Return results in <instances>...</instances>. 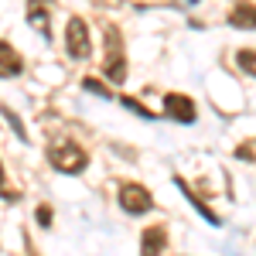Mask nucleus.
Segmentation results:
<instances>
[{"label": "nucleus", "mask_w": 256, "mask_h": 256, "mask_svg": "<svg viewBox=\"0 0 256 256\" xmlns=\"http://www.w3.org/2000/svg\"><path fill=\"white\" fill-rule=\"evenodd\" d=\"M48 160H52V168L62 171V174H79L89 158H86V150H82L79 144H72V140H58V144L48 147Z\"/></svg>", "instance_id": "1"}, {"label": "nucleus", "mask_w": 256, "mask_h": 256, "mask_svg": "<svg viewBox=\"0 0 256 256\" xmlns=\"http://www.w3.org/2000/svg\"><path fill=\"white\" fill-rule=\"evenodd\" d=\"M106 79L120 86L126 79V58H123V38H120V28H106Z\"/></svg>", "instance_id": "2"}, {"label": "nucleus", "mask_w": 256, "mask_h": 256, "mask_svg": "<svg viewBox=\"0 0 256 256\" xmlns=\"http://www.w3.org/2000/svg\"><path fill=\"white\" fill-rule=\"evenodd\" d=\"M65 48H68V58H89V28H86V20L82 18H68L65 24Z\"/></svg>", "instance_id": "3"}, {"label": "nucleus", "mask_w": 256, "mask_h": 256, "mask_svg": "<svg viewBox=\"0 0 256 256\" xmlns=\"http://www.w3.org/2000/svg\"><path fill=\"white\" fill-rule=\"evenodd\" d=\"M150 205H154V198L150 192L144 188V184H120V208L123 212H130V216H144V212H150Z\"/></svg>", "instance_id": "4"}, {"label": "nucleus", "mask_w": 256, "mask_h": 256, "mask_svg": "<svg viewBox=\"0 0 256 256\" xmlns=\"http://www.w3.org/2000/svg\"><path fill=\"white\" fill-rule=\"evenodd\" d=\"M164 113L171 120H178V123H195V102L188 96H181V92H168V99H164Z\"/></svg>", "instance_id": "5"}, {"label": "nucleus", "mask_w": 256, "mask_h": 256, "mask_svg": "<svg viewBox=\"0 0 256 256\" xmlns=\"http://www.w3.org/2000/svg\"><path fill=\"white\" fill-rule=\"evenodd\" d=\"M20 68H24V62H20L18 48L10 41H0V79H14L20 76Z\"/></svg>", "instance_id": "6"}, {"label": "nucleus", "mask_w": 256, "mask_h": 256, "mask_svg": "<svg viewBox=\"0 0 256 256\" xmlns=\"http://www.w3.org/2000/svg\"><path fill=\"white\" fill-rule=\"evenodd\" d=\"M168 246V232L160 226H150L144 239H140V256H160V250Z\"/></svg>", "instance_id": "7"}, {"label": "nucleus", "mask_w": 256, "mask_h": 256, "mask_svg": "<svg viewBox=\"0 0 256 256\" xmlns=\"http://www.w3.org/2000/svg\"><path fill=\"white\" fill-rule=\"evenodd\" d=\"M229 24L239 28V31H246V28H253V31H256V7H253V4H246V0L236 4L232 14H229Z\"/></svg>", "instance_id": "8"}, {"label": "nucleus", "mask_w": 256, "mask_h": 256, "mask_svg": "<svg viewBox=\"0 0 256 256\" xmlns=\"http://www.w3.org/2000/svg\"><path fill=\"white\" fill-rule=\"evenodd\" d=\"M28 20L34 24V31H38L41 38H52V24H48V10H44V4H41V0H31V4H28Z\"/></svg>", "instance_id": "9"}, {"label": "nucleus", "mask_w": 256, "mask_h": 256, "mask_svg": "<svg viewBox=\"0 0 256 256\" xmlns=\"http://www.w3.org/2000/svg\"><path fill=\"white\" fill-rule=\"evenodd\" d=\"M174 181H178V188L184 192V198H188V202L195 205L198 212H202V218H205V222H212V226H218V216H216V212H212V208H208V205H205V202H202V198H198L195 192H192V188H188V184L181 181V178H174Z\"/></svg>", "instance_id": "10"}, {"label": "nucleus", "mask_w": 256, "mask_h": 256, "mask_svg": "<svg viewBox=\"0 0 256 256\" xmlns=\"http://www.w3.org/2000/svg\"><path fill=\"white\" fill-rule=\"evenodd\" d=\"M236 62H239V68H242V72L256 76V52H246V48H242V52L236 55Z\"/></svg>", "instance_id": "11"}, {"label": "nucleus", "mask_w": 256, "mask_h": 256, "mask_svg": "<svg viewBox=\"0 0 256 256\" xmlns=\"http://www.w3.org/2000/svg\"><path fill=\"white\" fill-rule=\"evenodd\" d=\"M120 102H123L126 110H134V113H140V116H144V120H154V113H150L147 106H140L137 99H126V96H123V99H120Z\"/></svg>", "instance_id": "12"}, {"label": "nucleus", "mask_w": 256, "mask_h": 256, "mask_svg": "<svg viewBox=\"0 0 256 256\" xmlns=\"http://www.w3.org/2000/svg\"><path fill=\"white\" fill-rule=\"evenodd\" d=\"M82 86H86V92H96V96H106V99H113V89H106V86H99L96 79H86Z\"/></svg>", "instance_id": "13"}, {"label": "nucleus", "mask_w": 256, "mask_h": 256, "mask_svg": "<svg viewBox=\"0 0 256 256\" xmlns=\"http://www.w3.org/2000/svg\"><path fill=\"white\" fill-rule=\"evenodd\" d=\"M0 195L7 198V202H18V192L7 188V174H4V168H0Z\"/></svg>", "instance_id": "14"}, {"label": "nucleus", "mask_w": 256, "mask_h": 256, "mask_svg": "<svg viewBox=\"0 0 256 256\" xmlns=\"http://www.w3.org/2000/svg\"><path fill=\"white\" fill-rule=\"evenodd\" d=\"M38 222L41 226H52V208L48 205H38Z\"/></svg>", "instance_id": "15"}]
</instances>
